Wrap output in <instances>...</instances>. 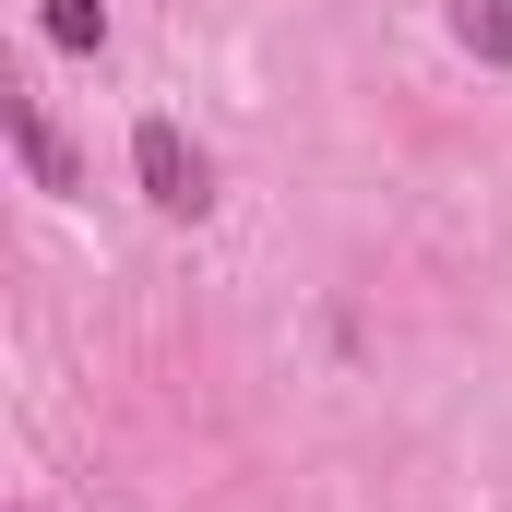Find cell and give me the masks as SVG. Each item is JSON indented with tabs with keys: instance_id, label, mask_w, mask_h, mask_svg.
<instances>
[{
	"instance_id": "obj_1",
	"label": "cell",
	"mask_w": 512,
	"mask_h": 512,
	"mask_svg": "<svg viewBox=\"0 0 512 512\" xmlns=\"http://www.w3.org/2000/svg\"><path fill=\"white\" fill-rule=\"evenodd\" d=\"M131 167H143V203H155V215H203V203H215V191H203V155L179 143V120L131 131Z\"/></svg>"
},
{
	"instance_id": "obj_2",
	"label": "cell",
	"mask_w": 512,
	"mask_h": 512,
	"mask_svg": "<svg viewBox=\"0 0 512 512\" xmlns=\"http://www.w3.org/2000/svg\"><path fill=\"white\" fill-rule=\"evenodd\" d=\"M0 120H12V155L36 167V191H72V155H60V131L36 120V96H0Z\"/></svg>"
},
{
	"instance_id": "obj_3",
	"label": "cell",
	"mask_w": 512,
	"mask_h": 512,
	"mask_svg": "<svg viewBox=\"0 0 512 512\" xmlns=\"http://www.w3.org/2000/svg\"><path fill=\"white\" fill-rule=\"evenodd\" d=\"M453 36H465L489 72H512V0H453Z\"/></svg>"
},
{
	"instance_id": "obj_4",
	"label": "cell",
	"mask_w": 512,
	"mask_h": 512,
	"mask_svg": "<svg viewBox=\"0 0 512 512\" xmlns=\"http://www.w3.org/2000/svg\"><path fill=\"white\" fill-rule=\"evenodd\" d=\"M36 24L60 48H108V0H36Z\"/></svg>"
}]
</instances>
